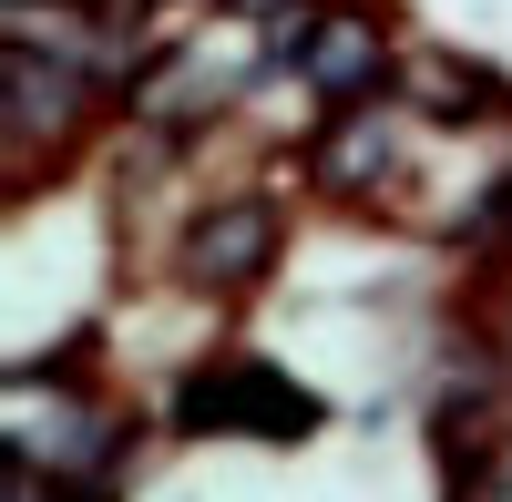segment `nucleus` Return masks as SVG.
I'll return each mask as SVG.
<instances>
[{
    "label": "nucleus",
    "instance_id": "f257e3e1",
    "mask_svg": "<svg viewBox=\"0 0 512 502\" xmlns=\"http://www.w3.org/2000/svg\"><path fill=\"white\" fill-rule=\"evenodd\" d=\"M175 421H185V431H308V421H318V400H308V390H287L277 369L236 359V369H216V380H195V390L175 400Z\"/></svg>",
    "mask_w": 512,
    "mask_h": 502
},
{
    "label": "nucleus",
    "instance_id": "7ed1b4c3",
    "mask_svg": "<svg viewBox=\"0 0 512 502\" xmlns=\"http://www.w3.org/2000/svg\"><path fill=\"white\" fill-rule=\"evenodd\" d=\"M267 257H277V205H267V195H236V205H216V216L185 236V267H195L205 287H246Z\"/></svg>",
    "mask_w": 512,
    "mask_h": 502
},
{
    "label": "nucleus",
    "instance_id": "39448f33",
    "mask_svg": "<svg viewBox=\"0 0 512 502\" xmlns=\"http://www.w3.org/2000/svg\"><path fill=\"white\" fill-rule=\"evenodd\" d=\"M318 175L328 185H379V175H390V123H379V113H338L328 144H318Z\"/></svg>",
    "mask_w": 512,
    "mask_h": 502
},
{
    "label": "nucleus",
    "instance_id": "423d86ee",
    "mask_svg": "<svg viewBox=\"0 0 512 502\" xmlns=\"http://www.w3.org/2000/svg\"><path fill=\"white\" fill-rule=\"evenodd\" d=\"M451 502H512V431H502V441H482L472 462L451 472Z\"/></svg>",
    "mask_w": 512,
    "mask_h": 502
},
{
    "label": "nucleus",
    "instance_id": "f03ea898",
    "mask_svg": "<svg viewBox=\"0 0 512 502\" xmlns=\"http://www.w3.org/2000/svg\"><path fill=\"white\" fill-rule=\"evenodd\" d=\"M11 431H21V462H41V472H93V462H113V421H103V410L41 400L31 380L11 390Z\"/></svg>",
    "mask_w": 512,
    "mask_h": 502
},
{
    "label": "nucleus",
    "instance_id": "20e7f679",
    "mask_svg": "<svg viewBox=\"0 0 512 502\" xmlns=\"http://www.w3.org/2000/svg\"><path fill=\"white\" fill-rule=\"evenodd\" d=\"M297 72H308L318 93H359V82L379 72V41H369V21H318V31H308V52H297Z\"/></svg>",
    "mask_w": 512,
    "mask_h": 502
}]
</instances>
